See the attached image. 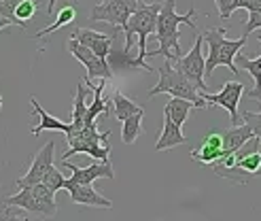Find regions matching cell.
<instances>
[{
	"instance_id": "cell-13",
	"label": "cell",
	"mask_w": 261,
	"mask_h": 221,
	"mask_svg": "<svg viewBox=\"0 0 261 221\" xmlns=\"http://www.w3.org/2000/svg\"><path fill=\"white\" fill-rule=\"evenodd\" d=\"M70 168V177L66 179L64 183V189H68L70 185H87V183H94L96 179H115V170H113V164L111 160H104V162H96L87 168H79V166H72L68 162H64Z\"/></svg>"
},
{
	"instance_id": "cell-10",
	"label": "cell",
	"mask_w": 261,
	"mask_h": 221,
	"mask_svg": "<svg viewBox=\"0 0 261 221\" xmlns=\"http://www.w3.org/2000/svg\"><path fill=\"white\" fill-rule=\"evenodd\" d=\"M200 94L208 102V107H223L229 113L231 126L242 124V115L238 113V105H240V98L244 94V85L240 81H227L223 85V89L217 94H208V92H200Z\"/></svg>"
},
{
	"instance_id": "cell-18",
	"label": "cell",
	"mask_w": 261,
	"mask_h": 221,
	"mask_svg": "<svg viewBox=\"0 0 261 221\" xmlns=\"http://www.w3.org/2000/svg\"><path fill=\"white\" fill-rule=\"evenodd\" d=\"M257 38H259V43H261V34H257ZM236 66L240 70H246V72L253 77L255 87L249 89L246 96L253 98V100H259V105H261V56L253 60V58H246L244 54H238L236 56Z\"/></svg>"
},
{
	"instance_id": "cell-6",
	"label": "cell",
	"mask_w": 261,
	"mask_h": 221,
	"mask_svg": "<svg viewBox=\"0 0 261 221\" xmlns=\"http://www.w3.org/2000/svg\"><path fill=\"white\" fill-rule=\"evenodd\" d=\"M111 132H98V121L85 124L81 130L68 134V151L62 153V162H66L70 155H91L94 160H109L111 158V145H109Z\"/></svg>"
},
{
	"instance_id": "cell-7",
	"label": "cell",
	"mask_w": 261,
	"mask_h": 221,
	"mask_svg": "<svg viewBox=\"0 0 261 221\" xmlns=\"http://www.w3.org/2000/svg\"><path fill=\"white\" fill-rule=\"evenodd\" d=\"M7 202L13 206H19V209L25 211L30 217H38V219L56 217V213H58L54 191H51L45 183H34L28 187H21L19 193L9 196Z\"/></svg>"
},
{
	"instance_id": "cell-8",
	"label": "cell",
	"mask_w": 261,
	"mask_h": 221,
	"mask_svg": "<svg viewBox=\"0 0 261 221\" xmlns=\"http://www.w3.org/2000/svg\"><path fill=\"white\" fill-rule=\"evenodd\" d=\"M140 0H102L100 5H96L89 11V19L91 21H107L115 26V34H119L129 15L138 9Z\"/></svg>"
},
{
	"instance_id": "cell-35",
	"label": "cell",
	"mask_w": 261,
	"mask_h": 221,
	"mask_svg": "<svg viewBox=\"0 0 261 221\" xmlns=\"http://www.w3.org/2000/svg\"><path fill=\"white\" fill-rule=\"evenodd\" d=\"M9 26H13L9 19H5V17H0V30H5V28H9Z\"/></svg>"
},
{
	"instance_id": "cell-26",
	"label": "cell",
	"mask_w": 261,
	"mask_h": 221,
	"mask_svg": "<svg viewBox=\"0 0 261 221\" xmlns=\"http://www.w3.org/2000/svg\"><path fill=\"white\" fill-rule=\"evenodd\" d=\"M9 193L5 191V187L0 185V221H19V219H28L30 215L21 211L19 206H13L7 202Z\"/></svg>"
},
{
	"instance_id": "cell-17",
	"label": "cell",
	"mask_w": 261,
	"mask_h": 221,
	"mask_svg": "<svg viewBox=\"0 0 261 221\" xmlns=\"http://www.w3.org/2000/svg\"><path fill=\"white\" fill-rule=\"evenodd\" d=\"M30 102H32V115H36L38 119H41V121H38V126L32 130L34 136H38L41 132H45V130H54V132H64V134L70 132V124L58 119V117H54V115H49V113L41 107V102H38L34 96L30 98Z\"/></svg>"
},
{
	"instance_id": "cell-22",
	"label": "cell",
	"mask_w": 261,
	"mask_h": 221,
	"mask_svg": "<svg viewBox=\"0 0 261 221\" xmlns=\"http://www.w3.org/2000/svg\"><path fill=\"white\" fill-rule=\"evenodd\" d=\"M85 85L79 83L76 85V94H74V102H72V115H70V132H76L85 126V113H87V102H85ZM66 134V136H68Z\"/></svg>"
},
{
	"instance_id": "cell-16",
	"label": "cell",
	"mask_w": 261,
	"mask_h": 221,
	"mask_svg": "<svg viewBox=\"0 0 261 221\" xmlns=\"http://www.w3.org/2000/svg\"><path fill=\"white\" fill-rule=\"evenodd\" d=\"M70 193L72 204H81V206H96V209H113V202L109 198H104L102 193H98L91 183L87 185H70L66 189Z\"/></svg>"
},
{
	"instance_id": "cell-36",
	"label": "cell",
	"mask_w": 261,
	"mask_h": 221,
	"mask_svg": "<svg viewBox=\"0 0 261 221\" xmlns=\"http://www.w3.org/2000/svg\"><path fill=\"white\" fill-rule=\"evenodd\" d=\"M0 111H3V94H0Z\"/></svg>"
},
{
	"instance_id": "cell-30",
	"label": "cell",
	"mask_w": 261,
	"mask_h": 221,
	"mask_svg": "<svg viewBox=\"0 0 261 221\" xmlns=\"http://www.w3.org/2000/svg\"><path fill=\"white\" fill-rule=\"evenodd\" d=\"M217 11H219V17L221 19H229L233 11L240 9V0H215Z\"/></svg>"
},
{
	"instance_id": "cell-1",
	"label": "cell",
	"mask_w": 261,
	"mask_h": 221,
	"mask_svg": "<svg viewBox=\"0 0 261 221\" xmlns=\"http://www.w3.org/2000/svg\"><path fill=\"white\" fill-rule=\"evenodd\" d=\"M176 0H164L162 3V11H160V15H158V28H155V38L160 41V47L155 49V51H147V58H155V56H164L166 60H178L180 56H185L182 54V47H180V41H178V26L180 23H185L189 26V28L198 34V26H195L193 17H195V7H191L185 15H178L176 9Z\"/></svg>"
},
{
	"instance_id": "cell-32",
	"label": "cell",
	"mask_w": 261,
	"mask_h": 221,
	"mask_svg": "<svg viewBox=\"0 0 261 221\" xmlns=\"http://www.w3.org/2000/svg\"><path fill=\"white\" fill-rule=\"evenodd\" d=\"M261 30V13H249V19L244 23V34L249 36L251 32Z\"/></svg>"
},
{
	"instance_id": "cell-21",
	"label": "cell",
	"mask_w": 261,
	"mask_h": 221,
	"mask_svg": "<svg viewBox=\"0 0 261 221\" xmlns=\"http://www.w3.org/2000/svg\"><path fill=\"white\" fill-rule=\"evenodd\" d=\"M251 136H253V130L246 126L244 121L240 126H231V128L223 130V155L225 153H233L236 149H240Z\"/></svg>"
},
{
	"instance_id": "cell-12",
	"label": "cell",
	"mask_w": 261,
	"mask_h": 221,
	"mask_svg": "<svg viewBox=\"0 0 261 221\" xmlns=\"http://www.w3.org/2000/svg\"><path fill=\"white\" fill-rule=\"evenodd\" d=\"M54 158H56V142L49 140L47 145L41 147V151L34 155V160H32V164L28 168V173L15 181L17 187L21 189V187L34 185V183H43V177L49 173V168L54 166Z\"/></svg>"
},
{
	"instance_id": "cell-20",
	"label": "cell",
	"mask_w": 261,
	"mask_h": 221,
	"mask_svg": "<svg viewBox=\"0 0 261 221\" xmlns=\"http://www.w3.org/2000/svg\"><path fill=\"white\" fill-rule=\"evenodd\" d=\"M76 15H79L76 7H74V5H66V7H62V9H60V13H58V17H56L54 23L47 26V28H43V30H38L36 34H32V38L41 41V47H38V51H43V43L49 41V36H51V34H54L56 30H60V28H66V26H70V23L76 19Z\"/></svg>"
},
{
	"instance_id": "cell-34",
	"label": "cell",
	"mask_w": 261,
	"mask_h": 221,
	"mask_svg": "<svg viewBox=\"0 0 261 221\" xmlns=\"http://www.w3.org/2000/svg\"><path fill=\"white\" fill-rule=\"evenodd\" d=\"M58 0H49L47 3V15H54V7H56Z\"/></svg>"
},
{
	"instance_id": "cell-11",
	"label": "cell",
	"mask_w": 261,
	"mask_h": 221,
	"mask_svg": "<svg viewBox=\"0 0 261 221\" xmlns=\"http://www.w3.org/2000/svg\"><path fill=\"white\" fill-rule=\"evenodd\" d=\"M68 51L72 54V58H76L87 68V77H85V79H89V81L113 79V70L109 66L107 58H100L96 51H91L89 47H85L83 43L76 41V38H70V41H68Z\"/></svg>"
},
{
	"instance_id": "cell-15",
	"label": "cell",
	"mask_w": 261,
	"mask_h": 221,
	"mask_svg": "<svg viewBox=\"0 0 261 221\" xmlns=\"http://www.w3.org/2000/svg\"><path fill=\"white\" fill-rule=\"evenodd\" d=\"M70 38H76L79 43H83L85 47H89L91 51H96L100 58H109L111 56V45L115 43L117 34H104V32H96L89 28H74Z\"/></svg>"
},
{
	"instance_id": "cell-4",
	"label": "cell",
	"mask_w": 261,
	"mask_h": 221,
	"mask_svg": "<svg viewBox=\"0 0 261 221\" xmlns=\"http://www.w3.org/2000/svg\"><path fill=\"white\" fill-rule=\"evenodd\" d=\"M215 175L231 181L233 185H246L251 179L261 177V138L251 136L240 149L233 151V164L219 168Z\"/></svg>"
},
{
	"instance_id": "cell-28",
	"label": "cell",
	"mask_w": 261,
	"mask_h": 221,
	"mask_svg": "<svg viewBox=\"0 0 261 221\" xmlns=\"http://www.w3.org/2000/svg\"><path fill=\"white\" fill-rule=\"evenodd\" d=\"M43 183L56 193L58 189H64V183H66V179L62 177V173L58 170L56 166H51V168H49V173L43 177Z\"/></svg>"
},
{
	"instance_id": "cell-14",
	"label": "cell",
	"mask_w": 261,
	"mask_h": 221,
	"mask_svg": "<svg viewBox=\"0 0 261 221\" xmlns=\"http://www.w3.org/2000/svg\"><path fill=\"white\" fill-rule=\"evenodd\" d=\"M221 158H223V130H211L204 136L202 145L191 151V160L204 166H213Z\"/></svg>"
},
{
	"instance_id": "cell-29",
	"label": "cell",
	"mask_w": 261,
	"mask_h": 221,
	"mask_svg": "<svg viewBox=\"0 0 261 221\" xmlns=\"http://www.w3.org/2000/svg\"><path fill=\"white\" fill-rule=\"evenodd\" d=\"M17 3H19V0H0V17H5V19H9L13 26H19V28H21V23H19L17 17H15V7H17Z\"/></svg>"
},
{
	"instance_id": "cell-2",
	"label": "cell",
	"mask_w": 261,
	"mask_h": 221,
	"mask_svg": "<svg viewBox=\"0 0 261 221\" xmlns=\"http://www.w3.org/2000/svg\"><path fill=\"white\" fill-rule=\"evenodd\" d=\"M162 11V3H145L140 0L138 9L129 15V19L125 21V26L121 28V32L125 34V47L123 54H129V47H132V36L138 34V56L136 60H129V66L140 68V70H155L153 66L147 64V41L149 34H155V28H158V15Z\"/></svg>"
},
{
	"instance_id": "cell-33",
	"label": "cell",
	"mask_w": 261,
	"mask_h": 221,
	"mask_svg": "<svg viewBox=\"0 0 261 221\" xmlns=\"http://www.w3.org/2000/svg\"><path fill=\"white\" fill-rule=\"evenodd\" d=\"M240 9H246L249 13H261V0H240Z\"/></svg>"
},
{
	"instance_id": "cell-3",
	"label": "cell",
	"mask_w": 261,
	"mask_h": 221,
	"mask_svg": "<svg viewBox=\"0 0 261 221\" xmlns=\"http://www.w3.org/2000/svg\"><path fill=\"white\" fill-rule=\"evenodd\" d=\"M204 41L208 45V58H206V77H211L215 68L225 66L233 75H240V68L236 66V56L244 49L246 45V34H242L236 41H229L225 36V28H206L204 32Z\"/></svg>"
},
{
	"instance_id": "cell-27",
	"label": "cell",
	"mask_w": 261,
	"mask_h": 221,
	"mask_svg": "<svg viewBox=\"0 0 261 221\" xmlns=\"http://www.w3.org/2000/svg\"><path fill=\"white\" fill-rule=\"evenodd\" d=\"M36 11H38L36 0H19L17 7H15V17L21 23V28H28V23L34 19Z\"/></svg>"
},
{
	"instance_id": "cell-23",
	"label": "cell",
	"mask_w": 261,
	"mask_h": 221,
	"mask_svg": "<svg viewBox=\"0 0 261 221\" xmlns=\"http://www.w3.org/2000/svg\"><path fill=\"white\" fill-rule=\"evenodd\" d=\"M113 113H115L117 121H123V119H127V117H132L136 113H145V109H142L140 105H136L132 98L123 96L119 89H115V94H113Z\"/></svg>"
},
{
	"instance_id": "cell-25",
	"label": "cell",
	"mask_w": 261,
	"mask_h": 221,
	"mask_svg": "<svg viewBox=\"0 0 261 221\" xmlns=\"http://www.w3.org/2000/svg\"><path fill=\"white\" fill-rule=\"evenodd\" d=\"M142 117H145V113H136L121 121V142L123 145H134L138 140V136L142 132Z\"/></svg>"
},
{
	"instance_id": "cell-31",
	"label": "cell",
	"mask_w": 261,
	"mask_h": 221,
	"mask_svg": "<svg viewBox=\"0 0 261 221\" xmlns=\"http://www.w3.org/2000/svg\"><path fill=\"white\" fill-rule=\"evenodd\" d=\"M242 121L253 130V136L261 138V111H259V113L244 111V113H242Z\"/></svg>"
},
{
	"instance_id": "cell-9",
	"label": "cell",
	"mask_w": 261,
	"mask_h": 221,
	"mask_svg": "<svg viewBox=\"0 0 261 221\" xmlns=\"http://www.w3.org/2000/svg\"><path fill=\"white\" fill-rule=\"evenodd\" d=\"M202 43H204V34L198 32L195 34L191 51H187L185 56H180L178 60H174V68L180 70L189 81H193L195 85H198L200 92H206L208 89V85L204 81V77H206V60H204V54H202Z\"/></svg>"
},
{
	"instance_id": "cell-24",
	"label": "cell",
	"mask_w": 261,
	"mask_h": 221,
	"mask_svg": "<svg viewBox=\"0 0 261 221\" xmlns=\"http://www.w3.org/2000/svg\"><path fill=\"white\" fill-rule=\"evenodd\" d=\"M195 109V105L191 100H185V98H176L172 96L170 100L166 102V107H164V115L166 117H170V119L178 126H182L187 121V117H189V111Z\"/></svg>"
},
{
	"instance_id": "cell-5",
	"label": "cell",
	"mask_w": 261,
	"mask_h": 221,
	"mask_svg": "<svg viewBox=\"0 0 261 221\" xmlns=\"http://www.w3.org/2000/svg\"><path fill=\"white\" fill-rule=\"evenodd\" d=\"M158 72H160V81L149 92V98L158 96V94H170L176 98L191 100L195 105V109H208V102L198 92V85L193 81H189L180 70H176L170 60H166V64L158 68Z\"/></svg>"
},
{
	"instance_id": "cell-19",
	"label": "cell",
	"mask_w": 261,
	"mask_h": 221,
	"mask_svg": "<svg viewBox=\"0 0 261 221\" xmlns=\"http://www.w3.org/2000/svg\"><path fill=\"white\" fill-rule=\"evenodd\" d=\"M187 142V136L182 134V126L174 124L170 117L164 115V130L155 142V151H166V149H172V147H178V145H185Z\"/></svg>"
}]
</instances>
